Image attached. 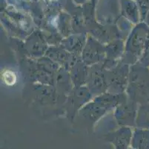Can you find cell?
Wrapping results in <instances>:
<instances>
[{"mask_svg":"<svg viewBox=\"0 0 149 149\" xmlns=\"http://www.w3.org/2000/svg\"><path fill=\"white\" fill-rule=\"evenodd\" d=\"M5 75V78H4V80L6 82L7 84H10V82H11V84H14L15 81H16V78L14 76V74H13L12 72H7L6 73L4 74Z\"/></svg>","mask_w":149,"mask_h":149,"instance_id":"1","label":"cell"}]
</instances>
